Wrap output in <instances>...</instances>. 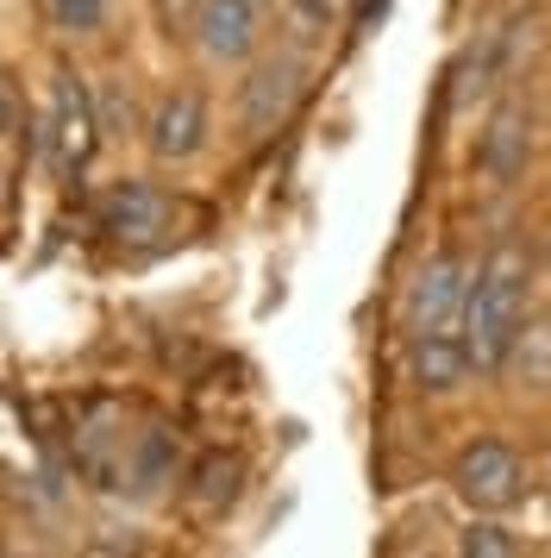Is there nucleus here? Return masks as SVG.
Wrapping results in <instances>:
<instances>
[{
	"mask_svg": "<svg viewBox=\"0 0 551 558\" xmlns=\"http://www.w3.org/2000/svg\"><path fill=\"white\" fill-rule=\"evenodd\" d=\"M526 320H532V257H526L521 239H501L470 270L464 314H457V345H464L476 377H501L507 371Z\"/></svg>",
	"mask_w": 551,
	"mask_h": 558,
	"instance_id": "f257e3e1",
	"label": "nucleus"
},
{
	"mask_svg": "<svg viewBox=\"0 0 551 558\" xmlns=\"http://www.w3.org/2000/svg\"><path fill=\"white\" fill-rule=\"evenodd\" d=\"M301 95H307V57H295L289 45L282 51H257L238 70V88H232V132H238V145H270L276 132L295 120Z\"/></svg>",
	"mask_w": 551,
	"mask_h": 558,
	"instance_id": "f03ea898",
	"label": "nucleus"
},
{
	"mask_svg": "<svg viewBox=\"0 0 551 558\" xmlns=\"http://www.w3.org/2000/svg\"><path fill=\"white\" fill-rule=\"evenodd\" d=\"M451 489H457V502L470 514H507V508L526 502V464L507 439L482 433V439H470L451 458Z\"/></svg>",
	"mask_w": 551,
	"mask_h": 558,
	"instance_id": "7ed1b4c3",
	"label": "nucleus"
},
{
	"mask_svg": "<svg viewBox=\"0 0 551 558\" xmlns=\"http://www.w3.org/2000/svg\"><path fill=\"white\" fill-rule=\"evenodd\" d=\"M95 220L107 239H120V245H157V239H170L175 220H182V207L163 182L150 177H120L100 189L95 202Z\"/></svg>",
	"mask_w": 551,
	"mask_h": 558,
	"instance_id": "20e7f679",
	"label": "nucleus"
},
{
	"mask_svg": "<svg viewBox=\"0 0 551 558\" xmlns=\"http://www.w3.org/2000/svg\"><path fill=\"white\" fill-rule=\"evenodd\" d=\"M464 289H470L464 252H432L420 270H414V282L401 289V332H407V339H420V332H457Z\"/></svg>",
	"mask_w": 551,
	"mask_h": 558,
	"instance_id": "39448f33",
	"label": "nucleus"
},
{
	"mask_svg": "<svg viewBox=\"0 0 551 558\" xmlns=\"http://www.w3.org/2000/svg\"><path fill=\"white\" fill-rule=\"evenodd\" d=\"M188 38L213 70H245L264 51V0H195Z\"/></svg>",
	"mask_w": 551,
	"mask_h": 558,
	"instance_id": "423d86ee",
	"label": "nucleus"
},
{
	"mask_svg": "<svg viewBox=\"0 0 551 558\" xmlns=\"http://www.w3.org/2000/svg\"><path fill=\"white\" fill-rule=\"evenodd\" d=\"M145 151L157 157V163H195L200 151H207V138H213V107H207V95L200 88H163L157 101H150L145 113Z\"/></svg>",
	"mask_w": 551,
	"mask_h": 558,
	"instance_id": "0eeeda50",
	"label": "nucleus"
},
{
	"mask_svg": "<svg viewBox=\"0 0 551 558\" xmlns=\"http://www.w3.org/2000/svg\"><path fill=\"white\" fill-rule=\"evenodd\" d=\"M50 145H57V163L63 170H82L100 145L95 88L75 76V70H57V82H50Z\"/></svg>",
	"mask_w": 551,
	"mask_h": 558,
	"instance_id": "6e6552de",
	"label": "nucleus"
},
{
	"mask_svg": "<svg viewBox=\"0 0 551 558\" xmlns=\"http://www.w3.org/2000/svg\"><path fill=\"white\" fill-rule=\"evenodd\" d=\"M526 157H532V113L521 101H495V113L476 132V170L495 189H514L526 177Z\"/></svg>",
	"mask_w": 551,
	"mask_h": 558,
	"instance_id": "1a4fd4ad",
	"label": "nucleus"
},
{
	"mask_svg": "<svg viewBox=\"0 0 551 558\" xmlns=\"http://www.w3.org/2000/svg\"><path fill=\"white\" fill-rule=\"evenodd\" d=\"M407 383L420 396H457L470 383V357L457 345V332H420V339H407Z\"/></svg>",
	"mask_w": 551,
	"mask_h": 558,
	"instance_id": "9d476101",
	"label": "nucleus"
},
{
	"mask_svg": "<svg viewBox=\"0 0 551 558\" xmlns=\"http://www.w3.org/2000/svg\"><path fill=\"white\" fill-rule=\"evenodd\" d=\"M120 483H132V496H157L175 483V433L170 427H145L132 446H125Z\"/></svg>",
	"mask_w": 551,
	"mask_h": 558,
	"instance_id": "9b49d317",
	"label": "nucleus"
},
{
	"mask_svg": "<svg viewBox=\"0 0 551 558\" xmlns=\"http://www.w3.org/2000/svg\"><path fill=\"white\" fill-rule=\"evenodd\" d=\"M238 489H245V458L238 452H207L188 471V502L200 508V514H220V508L238 502Z\"/></svg>",
	"mask_w": 551,
	"mask_h": 558,
	"instance_id": "f8f14e48",
	"label": "nucleus"
},
{
	"mask_svg": "<svg viewBox=\"0 0 551 558\" xmlns=\"http://www.w3.org/2000/svg\"><path fill=\"white\" fill-rule=\"evenodd\" d=\"M345 20V0H282V32H289V51L314 57L326 51V38Z\"/></svg>",
	"mask_w": 551,
	"mask_h": 558,
	"instance_id": "ddd939ff",
	"label": "nucleus"
},
{
	"mask_svg": "<svg viewBox=\"0 0 551 558\" xmlns=\"http://www.w3.org/2000/svg\"><path fill=\"white\" fill-rule=\"evenodd\" d=\"M457 558H521V533L501 514H470V527L457 533Z\"/></svg>",
	"mask_w": 551,
	"mask_h": 558,
	"instance_id": "4468645a",
	"label": "nucleus"
},
{
	"mask_svg": "<svg viewBox=\"0 0 551 558\" xmlns=\"http://www.w3.org/2000/svg\"><path fill=\"white\" fill-rule=\"evenodd\" d=\"M507 371L526 377V383H551V314H539V320H526V327H521Z\"/></svg>",
	"mask_w": 551,
	"mask_h": 558,
	"instance_id": "2eb2a0df",
	"label": "nucleus"
},
{
	"mask_svg": "<svg viewBox=\"0 0 551 558\" xmlns=\"http://www.w3.org/2000/svg\"><path fill=\"white\" fill-rule=\"evenodd\" d=\"M45 7H50V26L63 38H95L107 26V13H113V0H45Z\"/></svg>",
	"mask_w": 551,
	"mask_h": 558,
	"instance_id": "dca6fc26",
	"label": "nucleus"
},
{
	"mask_svg": "<svg viewBox=\"0 0 551 558\" xmlns=\"http://www.w3.org/2000/svg\"><path fill=\"white\" fill-rule=\"evenodd\" d=\"M157 13H163V26H170V38H175V32H188V13H195V0H157Z\"/></svg>",
	"mask_w": 551,
	"mask_h": 558,
	"instance_id": "f3484780",
	"label": "nucleus"
},
{
	"mask_svg": "<svg viewBox=\"0 0 551 558\" xmlns=\"http://www.w3.org/2000/svg\"><path fill=\"white\" fill-rule=\"evenodd\" d=\"M13 126H20V101H13V88L0 82V145L13 138Z\"/></svg>",
	"mask_w": 551,
	"mask_h": 558,
	"instance_id": "a211bd4d",
	"label": "nucleus"
},
{
	"mask_svg": "<svg viewBox=\"0 0 551 558\" xmlns=\"http://www.w3.org/2000/svg\"><path fill=\"white\" fill-rule=\"evenodd\" d=\"M546 496H551V452H546Z\"/></svg>",
	"mask_w": 551,
	"mask_h": 558,
	"instance_id": "6ab92c4d",
	"label": "nucleus"
}]
</instances>
